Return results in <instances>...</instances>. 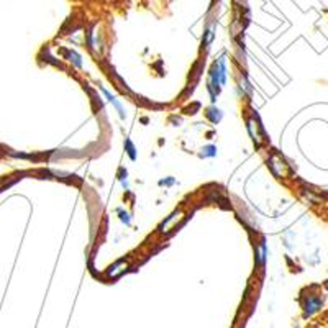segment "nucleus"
I'll use <instances>...</instances> for the list:
<instances>
[{
    "mask_svg": "<svg viewBox=\"0 0 328 328\" xmlns=\"http://www.w3.org/2000/svg\"><path fill=\"white\" fill-rule=\"evenodd\" d=\"M128 268V262H125V261H118V262H115L112 268L107 271V276H110V278H117L118 274H121L123 271Z\"/></svg>",
    "mask_w": 328,
    "mask_h": 328,
    "instance_id": "obj_6",
    "label": "nucleus"
},
{
    "mask_svg": "<svg viewBox=\"0 0 328 328\" xmlns=\"http://www.w3.org/2000/svg\"><path fill=\"white\" fill-rule=\"evenodd\" d=\"M184 212L182 210H176L174 213L169 215L164 222L161 223V227H159V233H163V235H167V233H171L172 230H176V227L179 225L182 220H184Z\"/></svg>",
    "mask_w": 328,
    "mask_h": 328,
    "instance_id": "obj_1",
    "label": "nucleus"
},
{
    "mask_svg": "<svg viewBox=\"0 0 328 328\" xmlns=\"http://www.w3.org/2000/svg\"><path fill=\"white\" fill-rule=\"evenodd\" d=\"M213 40V28H209L207 31H205V40H204V45H210V41Z\"/></svg>",
    "mask_w": 328,
    "mask_h": 328,
    "instance_id": "obj_11",
    "label": "nucleus"
},
{
    "mask_svg": "<svg viewBox=\"0 0 328 328\" xmlns=\"http://www.w3.org/2000/svg\"><path fill=\"white\" fill-rule=\"evenodd\" d=\"M269 166L278 177H285L289 174V164L285 163V159L282 156H279V154H273V156L269 158Z\"/></svg>",
    "mask_w": 328,
    "mask_h": 328,
    "instance_id": "obj_2",
    "label": "nucleus"
},
{
    "mask_svg": "<svg viewBox=\"0 0 328 328\" xmlns=\"http://www.w3.org/2000/svg\"><path fill=\"white\" fill-rule=\"evenodd\" d=\"M258 261H259L261 264H264V261H266V243L264 241H261L259 248H258Z\"/></svg>",
    "mask_w": 328,
    "mask_h": 328,
    "instance_id": "obj_7",
    "label": "nucleus"
},
{
    "mask_svg": "<svg viewBox=\"0 0 328 328\" xmlns=\"http://www.w3.org/2000/svg\"><path fill=\"white\" fill-rule=\"evenodd\" d=\"M120 220L123 223H126V225H130V218H128V213H125V212H120Z\"/></svg>",
    "mask_w": 328,
    "mask_h": 328,
    "instance_id": "obj_12",
    "label": "nucleus"
},
{
    "mask_svg": "<svg viewBox=\"0 0 328 328\" xmlns=\"http://www.w3.org/2000/svg\"><path fill=\"white\" fill-rule=\"evenodd\" d=\"M261 126H259V123H258V120H255V118H250L248 120V130H250V133H251V137H253V141H255V144H259L262 143V135H259V130Z\"/></svg>",
    "mask_w": 328,
    "mask_h": 328,
    "instance_id": "obj_4",
    "label": "nucleus"
},
{
    "mask_svg": "<svg viewBox=\"0 0 328 328\" xmlns=\"http://www.w3.org/2000/svg\"><path fill=\"white\" fill-rule=\"evenodd\" d=\"M125 148H126V153H128V156L133 159H137V153H135V146H133V143L130 141V140H126L125 141Z\"/></svg>",
    "mask_w": 328,
    "mask_h": 328,
    "instance_id": "obj_8",
    "label": "nucleus"
},
{
    "mask_svg": "<svg viewBox=\"0 0 328 328\" xmlns=\"http://www.w3.org/2000/svg\"><path fill=\"white\" fill-rule=\"evenodd\" d=\"M322 305V299L320 297H315V295H308L305 304H304V308H305V315H312V313H315L318 308Z\"/></svg>",
    "mask_w": 328,
    "mask_h": 328,
    "instance_id": "obj_3",
    "label": "nucleus"
},
{
    "mask_svg": "<svg viewBox=\"0 0 328 328\" xmlns=\"http://www.w3.org/2000/svg\"><path fill=\"white\" fill-rule=\"evenodd\" d=\"M217 154V148L215 146H205L200 153V156H207V158H213Z\"/></svg>",
    "mask_w": 328,
    "mask_h": 328,
    "instance_id": "obj_9",
    "label": "nucleus"
},
{
    "mask_svg": "<svg viewBox=\"0 0 328 328\" xmlns=\"http://www.w3.org/2000/svg\"><path fill=\"white\" fill-rule=\"evenodd\" d=\"M69 58H71V61H72V63L76 64V66H79V68H81V66H82L81 56H79V54L76 53V51H71V53H69Z\"/></svg>",
    "mask_w": 328,
    "mask_h": 328,
    "instance_id": "obj_10",
    "label": "nucleus"
},
{
    "mask_svg": "<svg viewBox=\"0 0 328 328\" xmlns=\"http://www.w3.org/2000/svg\"><path fill=\"white\" fill-rule=\"evenodd\" d=\"M100 91L104 92V95L107 97V100H109V102H112V104H114V107H115V109L118 110V115H120V118H125V110H123V107H121V104H120V102L117 100V98H115L114 95H112V94H110L109 91H107L105 87H100Z\"/></svg>",
    "mask_w": 328,
    "mask_h": 328,
    "instance_id": "obj_5",
    "label": "nucleus"
}]
</instances>
